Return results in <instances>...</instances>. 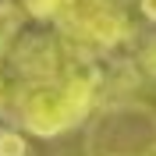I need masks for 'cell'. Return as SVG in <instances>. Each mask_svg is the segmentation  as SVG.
Listing matches in <instances>:
<instances>
[{
  "label": "cell",
  "instance_id": "obj_7",
  "mask_svg": "<svg viewBox=\"0 0 156 156\" xmlns=\"http://www.w3.org/2000/svg\"><path fill=\"white\" fill-rule=\"evenodd\" d=\"M110 156H128V153H110Z\"/></svg>",
  "mask_w": 156,
  "mask_h": 156
},
{
  "label": "cell",
  "instance_id": "obj_6",
  "mask_svg": "<svg viewBox=\"0 0 156 156\" xmlns=\"http://www.w3.org/2000/svg\"><path fill=\"white\" fill-rule=\"evenodd\" d=\"M142 156H156V146H153V149H146V153H142Z\"/></svg>",
  "mask_w": 156,
  "mask_h": 156
},
{
  "label": "cell",
  "instance_id": "obj_5",
  "mask_svg": "<svg viewBox=\"0 0 156 156\" xmlns=\"http://www.w3.org/2000/svg\"><path fill=\"white\" fill-rule=\"evenodd\" d=\"M138 7H142L146 21H153V25H156V0H138Z\"/></svg>",
  "mask_w": 156,
  "mask_h": 156
},
{
  "label": "cell",
  "instance_id": "obj_2",
  "mask_svg": "<svg viewBox=\"0 0 156 156\" xmlns=\"http://www.w3.org/2000/svg\"><path fill=\"white\" fill-rule=\"evenodd\" d=\"M0 156H29V142L14 128H0Z\"/></svg>",
  "mask_w": 156,
  "mask_h": 156
},
{
  "label": "cell",
  "instance_id": "obj_1",
  "mask_svg": "<svg viewBox=\"0 0 156 156\" xmlns=\"http://www.w3.org/2000/svg\"><path fill=\"white\" fill-rule=\"evenodd\" d=\"M21 7L36 21H53V18H64L71 11V0H21Z\"/></svg>",
  "mask_w": 156,
  "mask_h": 156
},
{
  "label": "cell",
  "instance_id": "obj_4",
  "mask_svg": "<svg viewBox=\"0 0 156 156\" xmlns=\"http://www.w3.org/2000/svg\"><path fill=\"white\" fill-rule=\"evenodd\" d=\"M138 64H142V71H146L149 78H156V36L149 39V43H146V50H142Z\"/></svg>",
  "mask_w": 156,
  "mask_h": 156
},
{
  "label": "cell",
  "instance_id": "obj_3",
  "mask_svg": "<svg viewBox=\"0 0 156 156\" xmlns=\"http://www.w3.org/2000/svg\"><path fill=\"white\" fill-rule=\"evenodd\" d=\"M14 32H18V11L11 4H0V50L14 39Z\"/></svg>",
  "mask_w": 156,
  "mask_h": 156
}]
</instances>
